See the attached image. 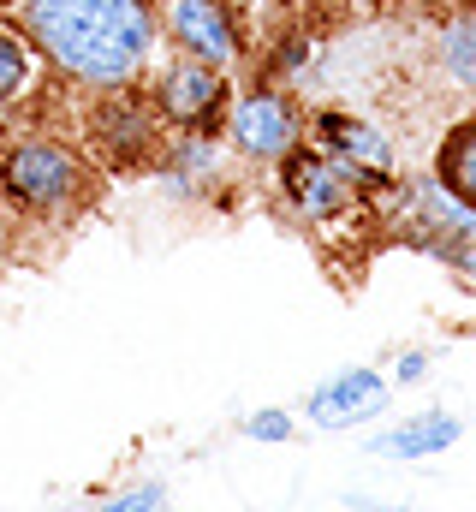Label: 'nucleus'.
<instances>
[{
  "label": "nucleus",
  "mask_w": 476,
  "mask_h": 512,
  "mask_svg": "<svg viewBox=\"0 0 476 512\" xmlns=\"http://www.w3.org/2000/svg\"><path fill=\"white\" fill-rule=\"evenodd\" d=\"M24 36L42 60L84 90L143 84L155 54V0H18Z\"/></svg>",
  "instance_id": "f257e3e1"
},
{
  "label": "nucleus",
  "mask_w": 476,
  "mask_h": 512,
  "mask_svg": "<svg viewBox=\"0 0 476 512\" xmlns=\"http://www.w3.org/2000/svg\"><path fill=\"white\" fill-rule=\"evenodd\" d=\"M96 197V161L54 137V131H18L0 143V203L24 221H72Z\"/></svg>",
  "instance_id": "f03ea898"
},
{
  "label": "nucleus",
  "mask_w": 476,
  "mask_h": 512,
  "mask_svg": "<svg viewBox=\"0 0 476 512\" xmlns=\"http://www.w3.org/2000/svg\"><path fill=\"white\" fill-rule=\"evenodd\" d=\"M167 149V126L149 102V90L137 84H114L96 90V102L84 108V155L108 173H149L161 167Z\"/></svg>",
  "instance_id": "7ed1b4c3"
},
{
  "label": "nucleus",
  "mask_w": 476,
  "mask_h": 512,
  "mask_svg": "<svg viewBox=\"0 0 476 512\" xmlns=\"http://www.w3.org/2000/svg\"><path fill=\"white\" fill-rule=\"evenodd\" d=\"M274 173H280V197H286L292 215L310 221V227H340V221L363 215V209H369V191H375V179H363L357 167H346L340 155H328V149L310 143V137H298V143L274 161Z\"/></svg>",
  "instance_id": "20e7f679"
},
{
  "label": "nucleus",
  "mask_w": 476,
  "mask_h": 512,
  "mask_svg": "<svg viewBox=\"0 0 476 512\" xmlns=\"http://www.w3.org/2000/svg\"><path fill=\"white\" fill-rule=\"evenodd\" d=\"M143 90H149V102H155L167 137H173V131H197V137H221V131H227L233 84H227V72H215V66H203V60H191V54L161 60Z\"/></svg>",
  "instance_id": "39448f33"
},
{
  "label": "nucleus",
  "mask_w": 476,
  "mask_h": 512,
  "mask_svg": "<svg viewBox=\"0 0 476 512\" xmlns=\"http://www.w3.org/2000/svg\"><path fill=\"white\" fill-rule=\"evenodd\" d=\"M155 24L173 42V54H191L215 72H233L250 54L233 0H155Z\"/></svg>",
  "instance_id": "423d86ee"
},
{
  "label": "nucleus",
  "mask_w": 476,
  "mask_h": 512,
  "mask_svg": "<svg viewBox=\"0 0 476 512\" xmlns=\"http://www.w3.org/2000/svg\"><path fill=\"white\" fill-rule=\"evenodd\" d=\"M227 137H233L238 161L274 167V161L304 137V114H298V102H292L274 78H262V84H250V90L233 96V108H227Z\"/></svg>",
  "instance_id": "0eeeda50"
},
{
  "label": "nucleus",
  "mask_w": 476,
  "mask_h": 512,
  "mask_svg": "<svg viewBox=\"0 0 476 512\" xmlns=\"http://www.w3.org/2000/svg\"><path fill=\"white\" fill-rule=\"evenodd\" d=\"M304 137H310V143H322L328 155H340L346 167H357V173H363V179H375V185L393 173V143H387L381 131L369 126L363 114H346V108H322V114L304 126Z\"/></svg>",
  "instance_id": "6e6552de"
},
{
  "label": "nucleus",
  "mask_w": 476,
  "mask_h": 512,
  "mask_svg": "<svg viewBox=\"0 0 476 512\" xmlns=\"http://www.w3.org/2000/svg\"><path fill=\"white\" fill-rule=\"evenodd\" d=\"M387 399H393V393H387V382H381L375 370H346V376L322 382L304 399V417H310L316 429H357V423L381 417Z\"/></svg>",
  "instance_id": "1a4fd4ad"
},
{
  "label": "nucleus",
  "mask_w": 476,
  "mask_h": 512,
  "mask_svg": "<svg viewBox=\"0 0 476 512\" xmlns=\"http://www.w3.org/2000/svg\"><path fill=\"white\" fill-rule=\"evenodd\" d=\"M42 72H54L42 60V48L24 36V24H0V108H24L42 96Z\"/></svg>",
  "instance_id": "9d476101"
},
{
  "label": "nucleus",
  "mask_w": 476,
  "mask_h": 512,
  "mask_svg": "<svg viewBox=\"0 0 476 512\" xmlns=\"http://www.w3.org/2000/svg\"><path fill=\"white\" fill-rule=\"evenodd\" d=\"M453 441H459V417L429 411V417H417V423H405V429L375 435L369 453H375V459H429V453H447Z\"/></svg>",
  "instance_id": "9b49d317"
},
{
  "label": "nucleus",
  "mask_w": 476,
  "mask_h": 512,
  "mask_svg": "<svg viewBox=\"0 0 476 512\" xmlns=\"http://www.w3.org/2000/svg\"><path fill=\"white\" fill-rule=\"evenodd\" d=\"M435 179H441L459 203L476 209V120H459V126L441 137V149H435Z\"/></svg>",
  "instance_id": "f8f14e48"
},
{
  "label": "nucleus",
  "mask_w": 476,
  "mask_h": 512,
  "mask_svg": "<svg viewBox=\"0 0 476 512\" xmlns=\"http://www.w3.org/2000/svg\"><path fill=\"white\" fill-rule=\"evenodd\" d=\"M435 60L447 72V84L476 90V6L471 12H453L441 30H435Z\"/></svg>",
  "instance_id": "ddd939ff"
},
{
  "label": "nucleus",
  "mask_w": 476,
  "mask_h": 512,
  "mask_svg": "<svg viewBox=\"0 0 476 512\" xmlns=\"http://www.w3.org/2000/svg\"><path fill=\"white\" fill-rule=\"evenodd\" d=\"M244 435H250V441H286V435H292V417H286V411H256V417L244 423Z\"/></svg>",
  "instance_id": "4468645a"
},
{
  "label": "nucleus",
  "mask_w": 476,
  "mask_h": 512,
  "mask_svg": "<svg viewBox=\"0 0 476 512\" xmlns=\"http://www.w3.org/2000/svg\"><path fill=\"white\" fill-rule=\"evenodd\" d=\"M108 507L114 512H155V507H167V489H161V483H143V489H131V495H114Z\"/></svg>",
  "instance_id": "2eb2a0df"
},
{
  "label": "nucleus",
  "mask_w": 476,
  "mask_h": 512,
  "mask_svg": "<svg viewBox=\"0 0 476 512\" xmlns=\"http://www.w3.org/2000/svg\"><path fill=\"white\" fill-rule=\"evenodd\" d=\"M423 370H429V358H423V352H405V358H399V382H417Z\"/></svg>",
  "instance_id": "dca6fc26"
},
{
  "label": "nucleus",
  "mask_w": 476,
  "mask_h": 512,
  "mask_svg": "<svg viewBox=\"0 0 476 512\" xmlns=\"http://www.w3.org/2000/svg\"><path fill=\"white\" fill-rule=\"evenodd\" d=\"M465 274H471V286H476V256H471V262H465Z\"/></svg>",
  "instance_id": "f3484780"
},
{
  "label": "nucleus",
  "mask_w": 476,
  "mask_h": 512,
  "mask_svg": "<svg viewBox=\"0 0 476 512\" xmlns=\"http://www.w3.org/2000/svg\"><path fill=\"white\" fill-rule=\"evenodd\" d=\"M0 143H6V108H0Z\"/></svg>",
  "instance_id": "a211bd4d"
}]
</instances>
